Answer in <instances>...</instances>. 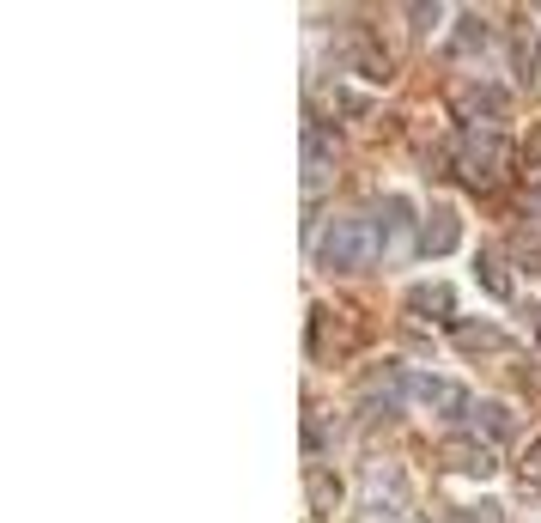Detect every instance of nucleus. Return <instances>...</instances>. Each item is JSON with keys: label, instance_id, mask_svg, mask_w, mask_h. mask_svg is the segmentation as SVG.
I'll return each mask as SVG.
<instances>
[{"label": "nucleus", "instance_id": "f257e3e1", "mask_svg": "<svg viewBox=\"0 0 541 523\" xmlns=\"http://www.w3.org/2000/svg\"><path fill=\"white\" fill-rule=\"evenodd\" d=\"M371 256H377V238H371L365 213H341L317 232V268H329V274H359Z\"/></svg>", "mask_w": 541, "mask_h": 523}, {"label": "nucleus", "instance_id": "f03ea898", "mask_svg": "<svg viewBox=\"0 0 541 523\" xmlns=\"http://www.w3.org/2000/svg\"><path fill=\"white\" fill-rule=\"evenodd\" d=\"M499 165H505V140H499L493 128H487V134L469 128V134L456 140V177H462V183H493Z\"/></svg>", "mask_w": 541, "mask_h": 523}, {"label": "nucleus", "instance_id": "7ed1b4c3", "mask_svg": "<svg viewBox=\"0 0 541 523\" xmlns=\"http://www.w3.org/2000/svg\"><path fill=\"white\" fill-rule=\"evenodd\" d=\"M456 244H462V219H456L450 201H438V207L420 219V256H450Z\"/></svg>", "mask_w": 541, "mask_h": 523}, {"label": "nucleus", "instance_id": "20e7f679", "mask_svg": "<svg viewBox=\"0 0 541 523\" xmlns=\"http://www.w3.org/2000/svg\"><path fill=\"white\" fill-rule=\"evenodd\" d=\"M414 396H420V408H432L438 420H462V414H475L469 390L450 384V378H420V384H414Z\"/></svg>", "mask_w": 541, "mask_h": 523}, {"label": "nucleus", "instance_id": "39448f33", "mask_svg": "<svg viewBox=\"0 0 541 523\" xmlns=\"http://www.w3.org/2000/svg\"><path fill=\"white\" fill-rule=\"evenodd\" d=\"M408 195H383L377 201V213H371V238H377V250H396L402 244V232H408Z\"/></svg>", "mask_w": 541, "mask_h": 523}, {"label": "nucleus", "instance_id": "423d86ee", "mask_svg": "<svg viewBox=\"0 0 541 523\" xmlns=\"http://www.w3.org/2000/svg\"><path fill=\"white\" fill-rule=\"evenodd\" d=\"M450 341L462 353H511V335L499 323H450Z\"/></svg>", "mask_w": 541, "mask_h": 523}, {"label": "nucleus", "instance_id": "0eeeda50", "mask_svg": "<svg viewBox=\"0 0 541 523\" xmlns=\"http://www.w3.org/2000/svg\"><path fill=\"white\" fill-rule=\"evenodd\" d=\"M329 165H335V140L323 128H304V189H323Z\"/></svg>", "mask_w": 541, "mask_h": 523}, {"label": "nucleus", "instance_id": "6e6552de", "mask_svg": "<svg viewBox=\"0 0 541 523\" xmlns=\"http://www.w3.org/2000/svg\"><path fill=\"white\" fill-rule=\"evenodd\" d=\"M444 463L456 469V475H493L499 463H493V444H450V451H444Z\"/></svg>", "mask_w": 541, "mask_h": 523}, {"label": "nucleus", "instance_id": "1a4fd4ad", "mask_svg": "<svg viewBox=\"0 0 541 523\" xmlns=\"http://www.w3.org/2000/svg\"><path fill=\"white\" fill-rule=\"evenodd\" d=\"M456 110L462 116H505V92L499 86H469V92L456 98Z\"/></svg>", "mask_w": 541, "mask_h": 523}, {"label": "nucleus", "instance_id": "9d476101", "mask_svg": "<svg viewBox=\"0 0 541 523\" xmlns=\"http://www.w3.org/2000/svg\"><path fill=\"white\" fill-rule=\"evenodd\" d=\"M475 280H481L493 298H511V274H505V262H499L493 250H481V256H475Z\"/></svg>", "mask_w": 541, "mask_h": 523}, {"label": "nucleus", "instance_id": "9b49d317", "mask_svg": "<svg viewBox=\"0 0 541 523\" xmlns=\"http://www.w3.org/2000/svg\"><path fill=\"white\" fill-rule=\"evenodd\" d=\"M487 426V438H511L517 432V420H511V408L505 402H475V432Z\"/></svg>", "mask_w": 541, "mask_h": 523}, {"label": "nucleus", "instance_id": "f8f14e48", "mask_svg": "<svg viewBox=\"0 0 541 523\" xmlns=\"http://www.w3.org/2000/svg\"><path fill=\"white\" fill-rule=\"evenodd\" d=\"M408 311H438V317H450V311H456V305H450V286H438V280H432V286H414V292H408Z\"/></svg>", "mask_w": 541, "mask_h": 523}, {"label": "nucleus", "instance_id": "ddd939ff", "mask_svg": "<svg viewBox=\"0 0 541 523\" xmlns=\"http://www.w3.org/2000/svg\"><path fill=\"white\" fill-rule=\"evenodd\" d=\"M335 499H341V487L329 481V469H311V505H317V517H329Z\"/></svg>", "mask_w": 541, "mask_h": 523}, {"label": "nucleus", "instance_id": "4468645a", "mask_svg": "<svg viewBox=\"0 0 541 523\" xmlns=\"http://www.w3.org/2000/svg\"><path fill=\"white\" fill-rule=\"evenodd\" d=\"M487 37H493V31H487V19H475V13H469V19H462V31H456V49H462V55H475Z\"/></svg>", "mask_w": 541, "mask_h": 523}, {"label": "nucleus", "instance_id": "2eb2a0df", "mask_svg": "<svg viewBox=\"0 0 541 523\" xmlns=\"http://www.w3.org/2000/svg\"><path fill=\"white\" fill-rule=\"evenodd\" d=\"M396 402H402V396H396V384H377V378L365 384V408H383V420L396 414Z\"/></svg>", "mask_w": 541, "mask_h": 523}, {"label": "nucleus", "instance_id": "dca6fc26", "mask_svg": "<svg viewBox=\"0 0 541 523\" xmlns=\"http://www.w3.org/2000/svg\"><path fill=\"white\" fill-rule=\"evenodd\" d=\"M523 475H529V481H541V438L529 444V463H523Z\"/></svg>", "mask_w": 541, "mask_h": 523}]
</instances>
